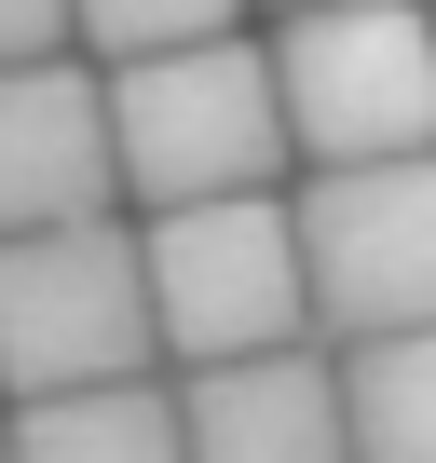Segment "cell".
Returning a JSON list of instances; mask_svg holds the SVG:
<instances>
[{"label":"cell","instance_id":"cell-1","mask_svg":"<svg viewBox=\"0 0 436 463\" xmlns=\"http://www.w3.org/2000/svg\"><path fill=\"white\" fill-rule=\"evenodd\" d=\"M96 123H109V191H137V218L218 204V191H287V123H273V69L246 28L96 69Z\"/></svg>","mask_w":436,"mask_h":463},{"label":"cell","instance_id":"cell-2","mask_svg":"<svg viewBox=\"0 0 436 463\" xmlns=\"http://www.w3.org/2000/svg\"><path fill=\"white\" fill-rule=\"evenodd\" d=\"M260 69H273L287 177L422 164L436 150V14L422 0H314V14H273Z\"/></svg>","mask_w":436,"mask_h":463},{"label":"cell","instance_id":"cell-3","mask_svg":"<svg viewBox=\"0 0 436 463\" xmlns=\"http://www.w3.org/2000/svg\"><path fill=\"white\" fill-rule=\"evenodd\" d=\"M82 382H164L123 204L109 218H55V232H0V409L82 395Z\"/></svg>","mask_w":436,"mask_h":463},{"label":"cell","instance_id":"cell-4","mask_svg":"<svg viewBox=\"0 0 436 463\" xmlns=\"http://www.w3.org/2000/svg\"><path fill=\"white\" fill-rule=\"evenodd\" d=\"M137 287H150V354L218 368V354H273L300 327V246H287V191H218V204H150L137 218Z\"/></svg>","mask_w":436,"mask_h":463},{"label":"cell","instance_id":"cell-5","mask_svg":"<svg viewBox=\"0 0 436 463\" xmlns=\"http://www.w3.org/2000/svg\"><path fill=\"white\" fill-rule=\"evenodd\" d=\"M287 246H300V327L314 341L436 327V150L287 177Z\"/></svg>","mask_w":436,"mask_h":463},{"label":"cell","instance_id":"cell-6","mask_svg":"<svg viewBox=\"0 0 436 463\" xmlns=\"http://www.w3.org/2000/svg\"><path fill=\"white\" fill-rule=\"evenodd\" d=\"M164 395H177V463H341V368H327V341L164 368Z\"/></svg>","mask_w":436,"mask_h":463},{"label":"cell","instance_id":"cell-7","mask_svg":"<svg viewBox=\"0 0 436 463\" xmlns=\"http://www.w3.org/2000/svg\"><path fill=\"white\" fill-rule=\"evenodd\" d=\"M109 123H96V69L42 55L0 69V232H55V218H109Z\"/></svg>","mask_w":436,"mask_h":463},{"label":"cell","instance_id":"cell-8","mask_svg":"<svg viewBox=\"0 0 436 463\" xmlns=\"http://www.w3.org/2000/svg\"><path fill=\"white\" fill-rule=\"evenodd\" d=\"M0 463H177V395L164 382H82L0 409Z\"/></svg>","mask_w":436,"mask_h":463},{"label":"cell","instance_id":"cell-9","mask_svg":"<svg viewBox=\"0 0 436 463\" xmlns=\"http://www.w3.org/2000/svg\"><path fill=\"white\" fill-rule=\"evenodd\" d=\"M341 368V463H436V327L327 341Z\"/></svg>","mask_w":436,"mask_h":463},{"label":"cell","instance_id":"cell-10","mask_svg":"<svg viewBox=\"0 0 436 463\" xmlns=\"http://www.w3.org/2000/svg\"><path fill=\"white\" fill-rule=\"evenodd\" d=\"M246 28V0H69V55L82 69H123V55H164V42H218Z\"/></svg>","mask_w":436,"mask_h":463},{"label":"cell","instance_id":"cell-11","mask_svg":"<svg viewBox=\"0 0 436 463\" xmlns=\"http://www.w3.org/2000/svg\"><path fill=\"white\" fill-rule=\"evenodd\" d=\"M69 55V0H0V69H42Z\"/></svg>","mask_w":436,"mask_h":463},{"label":"cell","instance_id":"cell-12","mask_svg":"<svg viewBox=\"0 0 436 463\" xmlns=\"http://www.w3.org/2000/svg\"><path fill=\"white\" fill-rule=\"evenodd\" d=\"M260 14H314V0H260Z\"/></svg>","mask_w":436,"mask_h":463},{"label":"cell","instance_id":"cell-13","mask_svg":"<svg viewBox=\"0 0 436 463\" xmlns=\"http://www.w3.org/2000/svg\"><path fill=\"white\" fill-rule=\"evenodd\" d=\"M422 14H436V0H422Z\"/></svg>","mask_w":436,"mask_h":463}]
</instances>
